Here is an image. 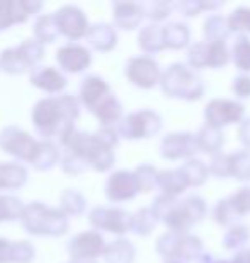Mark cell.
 <instances>
[{
	"instance_id": "14",
	"label": "cell",
	"mask_w": 250,
	"mask_h": 263,
	"mask_svg": "<svg viewBox=\"0 0 250 263\" xmlns=\"http://www.w3.org/2000/svg\"><path fill=\"white\" fill-rule=\"evenodd\" d=\"M29 14L26 12L22 0H0V31L9 29L10 26L26 22Z\"/></svg>"
},
{
	"instance_id": "29",
	"label": "cell",
	"mask_w": 250,
	"mask_h": 263,
	"mask_svg": "<svg viewBox=\"0 0 250 263\" xmlns=\"http://www.w3.org/2000/svg\"><path fill=\"white\" fill-rule=\"evenodd\" d=\"M72 263H94V261H72Z\"/></svg>"
},
{
	"instance_id": "7",
	"label": "cell",
	"mask_w": 250,
	"mask_h": 263,
	"mask_svg": "<svg viewBox=\"0 0 250 263\" xmlns=\"http://www.w3.org/2000/svg\"><path fill=\"white\" fill-rule=\"evenodd\" d=\"M57 61L60 68L66 73H82L91 66L92 57L87 48L70 43L57 51Z\"/></svg>"
},
{
	"instance_id": "13",
	"label": "cell",
	"mask_w": 250,
	"mask_h": 263,
	"mask_svg": "<svg viewBox=\"0 0 250 263\" xmlns=\"http://www.w3.org/2000/svg\"><path fill=\"white\" fill-rule=\"evenodd\" d=\"M85 37H87V43L91 44L94 49L102 51V53L111 51V49L116 46V41H118L114 29L109 24H104V22L88 27Z\"/></svg>"
},
{
	"instance_id": "1",
	"label": "cell",
	"mask_w": 250,
	"mask_h": 263,
	"mask_svg": "<svg viewBox=\"0 0 250 263\" xmlns=\"http://www.w3.org/2000/svg\"><path fill=\"white\" fill-rule=\"evenodd\" d=\"M79 116L80 102L70 93L38 100L31 114L38 133L44 138H58L60 144L75 131V119Z\"/></svg>"
},
{
	"instance_id": "18",
	"label": "cell",
	"mask_w": 250,
	"mask_h": 263,
	"mask_svg": "<svg viewBox=\"0 0 250 263\" xmlns=\"http://www.w3.org/2000/svg\"><path fill=\"white\" fill-rule=\"evenodd\" d=\"M92 112L97 116V119L101 121L104 126H111V124H114L116 121L121 119L123 109H121L119 100L116 99L114 95H108Z\"/></svg>"
},
{
	"instance_id": "24",
	"label": "cell",
	"mask_w": 250,
	"mask_h": 263,
	"mask_svg": "<svg viewBox=\"0 0 250 263\" xmlns=\"http://www.w3.org/2000/svg\"><path fill=\"white\" fill-rule=\"evenodd\" d=\"M24 204L12 195H0V222L17 221L24 214Z\"/></svg>"
},
{
	"instance_id": "26",
	"label": "cell",
	"mask_w": 250,
	"mask_h": 263,
	"mask_svg": "<svg viewBox=\"0 0 250 263\" xmlns=\"http://www.w3.org/2000/svg\"><path fill=\"white\" fill-rule=\"evenodd\" d=\"M36 250L29 241H14L10 250V263H32Z\"/></svg>"
},
{
	"instance_id": "16",
	"label": "cell",
	"mask_w": 250,
	"mask_h": 263,
	"mask_svg": "<svg viewBox=\"0 0 250 263\" xmlns=\"http://www.w3.org/2000/svg\"><path fill=\"white\" fill-rule=\"evenodd\" d=\"M140 19H141V10L138 9V5L130 2L114 4V21L119 27L128 31L135 29Z\"/></svg>"
},
{
	"instance_id": "8",
	"label": "cell",
	"mask_w": 250,
	"mask_h": 263,
	"mask_svg": "<svg viewBox=\"0 0 250 263\" xmlns=\"http://www.w3.org/2000/svg\"><path fill=\"white\" fill-rule=\"evenodd\" d=\"M158 129V119L152 112H136L130 114L121 122L119 133L128 139L152 136Z\"/></svg>"
},
{
	"instance_id": "11",
	"label": "cell",
	"mask_w": 250,
	"mask_h": 263,
	"mask_svg": "<svg viewBox=\"0 0 250 263\" xmlns=\"http://www.w3.org/2000/svg\"><path fill=\"white\" fill-rule=\"evenodd\" d=\"M128 78L136 83L138 87L150 88L153 87V83L157 82L158 70L155 61L148 58H133L128 61V68H126Z\"/></svg>"
},
{
	"instance_id": "25",
	"label": "cell",
	"mask_w": 250,
	"mask_h": 263,
	"mask_svg": "<svg viewBox=\"0 0 250 263\" xmlns=\"http://www.w3.org/2000/svg\"><path fill=\"white\" fill-rule=\"evenodd\" d=\"M60 163H62V170L66 175H80L88 168V161L85 158L66 148H63V155L60 156Z\"/></svg>"
},
{
	"instance_id": "12",
	"label": "cell",
	"mask_w": 250,
	"mask_h": 263,
	"mask_svg": "<svg viewBox=\"0 0 250 263\" xmlns=\"http://www.w3.org/2000/svg\"><path fill=\"white\" fill-rule=\"evenodd\" d=\"M108 92H109L108 83H105L101 77L91 75V77H87L80 85V102L92 112V110L108 97Z\"/></svg>"
},
{
	"instance_id": "19",
	"label": "cell",
	"mask_w": 250,
	"mask_h": 263,
	"mask_svg": "<svg viewBox=\"0 0 250 263\" xmlns=\"http://www.w3.org/2000/svg\"><path fill=\"white\" fill-rule=\"evenodd\" d=\"M60 209L66 216H82L87 209V200L79 190L66 189L60 195Z\"/></svg>"
},
{
	"instance_id": "21",
	"label": "cell",
	"mask_w": 250,
	"mask_h": 263,
	"mask_svg": "<svg viewBox=\"0 0 250 263\" xmlns=\"http://www.w3.org/2000/svg\"><path fill=\"white\" fill-rule=\"evenodd\" d=\"M0 70L7 75H22L31 68L21 58L17 48H7L0 53Z\"/></svg>"
},
{
	"instance_id": "15",
	"label": "cell",
	"mask_w": 250,
	"mask_h": 263,
	"mask_svg": "<svg viewBox=\"0 0 250 263\" xmlns=\"http://www.w3.org/2000/svg\"><path fill=\"white\" fill-rule=\"evenodd\" d=\"M27 182V170L19 163L0 161V190H19Z\"/></svg>"
},
{
	"instance_id": "20",
	"label": "cell",
	"mask_w": 250,
	"mask_h": 263,
	"mask_svg": "<svg viewBox=\"0 0 250 263\" xmlns=\"http://www.w3.org/2000/svg\"><path fill=\"white\" fill-rule=\"evenodd\" d=\"M60 151L55 146L51 141H41L40 143V151H38L34 161H32V166L38 172H48L51 170L55 165L60 161Z\"/></svg>"
},
{
	"instance_id": "23",
	"label": "cell",
	"mask_w": 250,
	"mask_h": 263,
	"mask_svg": "<svg viewBox=\"0 0 250 263\" xmlns=\"http://www.w3.org/2000/svg\"><path fill=\"white\" fill-rule=\"evenodd\" d=\"M17 51L21 58L26 61V65L34 70L44 58V44L36 41V39H26L17 46Z\"/></svg>"
},
{
	"instance_id": "27",
	"label": "cell",
	"mask_w": 250,
	"mask_h": 263,
	"mask_svg": "<svg viewBox=\"0 0 250 263\" xmlns=\"http://www.w3.org/2000/svg\"><path fill=\"white\" fill-rule=\"evenodd\" d=\"M10 250H12V243L0 238V263H10Z\"/></svg>"
},
{
	"instance_id": "5",
	"label": "cell",
	"mask_w": 250,
	"mask_h": 263,
	"mask_svg": "<svg viewBox=\"0 0 250 263\" xmlns=\"http://www.w3.org/2000/svg\"><path fill=\"white\" fill-rule=\"evenodd\" d=\"M55 21H57V27L60 34L65 36L70 41L85 37L88 31V21L87 15L82 12L75 5H63L57 12L53 14Z\"/></svg>"
},
{
	"instance_id": "10",
	"label": "cell",
	"mask_w": 250,
	"mask_h": 263,
	"mask_svg": "<svg viewBox=\"0 0 250 263\" xmlns=\"http://www.w3.org/2000/svg\"><path fill=\"white\" fill-rule=\"evenodd\" d=\"M138 185L135 180V175L128 172H116L109 177L108 185H105V195L113 202L119 200H128L136 194Z\"/></svg>"
},
{
	"instance_id": "4",
	"label": "cell",
	"mask_w": 250,
	"mask_h": 263,
	"mask_svg": "<svg viewBox=\"0 0 250 263\" xmlns=\"http://www.w3.org/2000/svg\"><path fill=\"white\" fill-rule=\"evenodd\" d=\"M105 245L97 231H83L75 234L68 243V255L72 261H92L104 255Z\"/></svg>"
},
{
	"instance_id": "6",
	"label": "cell",
	"mask_w": 250,
	"mask_h": 263,
	"mask_svg": "<svg viewBox=\"0 0 250 263\" xmlns=\"http://www.w3.org/2000/svg\"><path fill=\"white\" fill-rule=\"evenodd\" d=\"M91 224L97 229H105L114 234H123L131 226L133 217L128 216L121 209H105V207H96L88 214Z\"/></svg>"
},
{
	"instance_id": "28",
	"label": "cell",
	"mask_w": 250,
	"mask_h": 263,
	"mask_svg": "<svg viewBox=\"0 0 250 263\" xmlns=\"http://www.w3.org/2000/svg\"><path fill=\"white\" fill-rule=\"evenodd\" d=\"M22 5H24L26 12L29 15L38 14L43 9V2H34V0H22Z\"/></svg>"
},
{
	"instance_id": "9",
	"label": "cell",
	"mask_w": 250,
	"mask_h": 263,
	"mask_svg": "<svg viewBox=\"0 0 250 263\" xmlns=\"http://www.w3.org/2000/svg\"><path fill=\"white\" fill-rule=\"evenodd\" d=\"M29 82L32 87L40 88V90L48 92V93H60L68 85V80L65 78V75L60 73L53 66H36V68L31 71Z\"/></svg>"
},
{
	"instance_id": "22",
	"label": "cell",
	"mask_w": 250,
	"mask_h": 263,
	"mask_svg": "<svg viewBox=\"0 0 250 263\" xmlns=\"http://www.w3.org/2000/svg\"><path fill=\"white\" fill-rule=\"evenodd\" d=\"M133 258H135V250L124 239H118V241L105 246L104 251L105 263H131Z\"/></svg>"
},
{
	"instance_id": "17",
	"label": "cell",
	"mask_w": 250,
	"mask_h": 263,
	"mask_svg": "<svg viewBox=\"0 0 250 263\" xmlns=\"http://www.w3.org/2000/svg\"><path fill=\"white\" fill-rule=\"evenodd\" d=\"M32 32H34V39L36 41H40L41 44H49V43L57 41V37L60 36V31L57 27L55 15L53 14L40 15L34 22Z\"/></svg>"
},
{
	"instance_id": "3",
	"label": "cell",
	"mask_w": 250,
	"mask_h": 263,
	"mask_svg": "<svg viewBox=\"0 0 250 263\" xmlns=\"http://www.w3.org/2000/svg\"><path fill=\"white\" fill-rule=\"evenodd\" d=\"M0 149L14 158L32 163L40 151V141L17 126H7L0 131Z\"/></svg>"
},
{
	"instance_id": "2",
	"label": "cell",
	"mask_w": 250,
	"mask_h": 263,
	"mask_svg": "<svg viewBox=\"0 0 250 263\" xmlns=\"http://www.w3.org/2000/svg\"><path fill=\"white\" fill-rule=\"evenodd\" d=\"M22 228L32 236L60 238L68 231V216L62 209L48 207L43 202H31L21 217Z\"/></svg>"
}]
</instances>
